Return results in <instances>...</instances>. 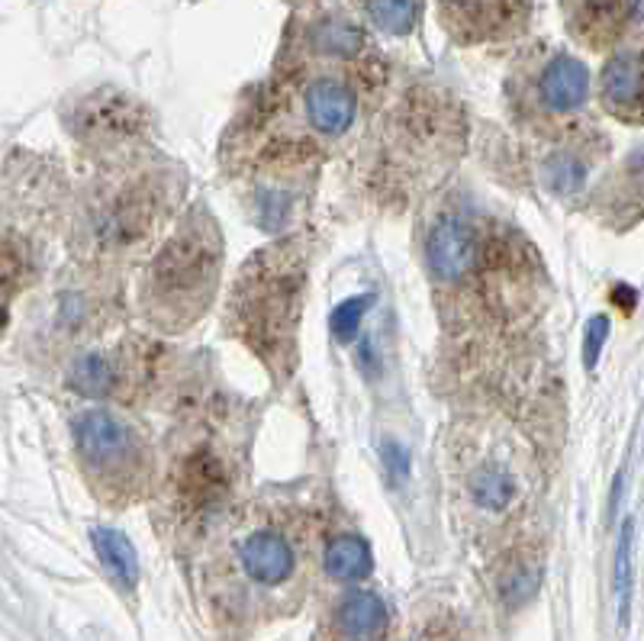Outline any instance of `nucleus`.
I'll list each match as a JSON object with an SVG mask.
<instances>
[{"mask_svg":"<svg viewBox=\"0 0 644 641\" xmlns=\"http://www.w3.org/2000/svg\"><path fill=\"white\" fill-rule=\"evenodd\" d=\"M149 114L120 88H97L71 110V132L100 155H123L146 132Z\"/></svg>","mask_w":644,"mask_h":641,"instance_id":"11","label":"nucleus"},{"mask_svg":"<svg viewBox=\"0 0 644 641\" xmlns=\"http://www.w3.org/2000/svg\"><path fill=\"white\" fill-rule=\"evenodd\" d=\"M204 581L226 610L242 603H280L307 578L319 520L287 496H258L214 529Z\"/></svg>","mask_w":644,"mask_h":641,"instance_id":"1","label":"nucleus"},{"mask_svg":"<svg viewBox=\"0 0 644 641\" xmlns=\"http://www.w3.org/2000/svg\"><path fill=\"white\" fill-rule=\"evenodd\" d=\"M75 455L91 493L123 510L149 496L155 484V452L146 432L113 410H88L75 420Z\"/></svg>","mask_w":644,"mask_h":641,"instance_id":"6","label":"nucleus"},{"mask_svg":"<svg viewBox=\"0 0 644 641\" xmlns=\"http://www.w3.org/2000/svg\"><path fill=\"white\" fill-rule=\"evenodd\" d=\"M503 97L519 126L561 136L589 100V68L552 42H532L509 65Z\"/></svg>","mask_w":644,"mask_h":641,"instance_id":"7","label":"nucleus"},{"mask_svg":"<svg viewBox=\"0 0 644 641\" xmlns=\"http://www.w3.org/2000/svg\"><path fill=\"white\" fill-rule=\"evenodd\" d=\"M307 272L309 252L304 239H275L242 265L226 304V329L280 381L297 367Z\"/></svg>","mask_w":644,"mask_h":641,"instance_id":"2","label":"nucleus"},{"mask_svg":"<svg viewBox=\"0 0 644 641\" xmlns=\"http://www.w3.org/2000/svg\"><path fill=\"white\" fill-rule=\"evenodd\" d=\"M91 542L103 571L113 578V583L123 586V590H132L139 583V558H136L132 542L126 539L123 532L107 529V525H93Z\"/></svg>","mask_w":644,"mask_h":641,"instance_id":"18","label":"nucleus"},{"mask_svg":"<svg viewBox=\"0 0 644 641\" xmlns=\"http://www.w3.org/2000/svg\"><path fill=\"white\" fill-rule=\"evenodd\" d=\"M387 632V607L377 593L351 590L341 596L333 615V639L336 641H384Z\"/></svg>","mask_w":644,"mask_h":641,"instance_id":"14","label":"nucleus"},{"mask_svg":"<svg viewBox=\"0 0 644 641\" xmlns=\"http://www.w3.org/2000/svg\"><path fill=\"white\" fill-rule=\"evenodd\" d=\"M370 304H374L370 294H365V297H351V300H345V304L336 306V313H333V319H329V329H333V336H336L341 345L355 342L358 326H361V319H365V313H368Z\"/></svg>","mask_w":644,"mask_h":641,"instance_id":"21","label":"nucleus"},{"mask_svg":"<svg viewBox=\"0 0 644 641\" xmlns=\"http://www.w3.org/2000/svg\"><path fill=\"white\" fill-rule=\"evenodd\" d=\"M610 336V319L606 316H596L586 323V342H583V362L586 367H593L600 362V352H603V342Z\"/></svg>","mask_w":644,"mask_h":641,"instance_id":"22","label":"nucleus"},{"mask_svg":"<svg viewBox=\"0 0 644 641\" xmlns=\"http://www.w3.org/2000/svg\"><path fill=\"white\" fill-rule=\"evenodd\" d=\"M158 371H161V345L149 338H123L113 348H93L81 355L71 365L68 384L85 397L136 403L149 394Z\"/></svg>","mask_w":644,"mask_h":641,"instance_id":"8","label":"nucleus"},{"mask_svg":"<svg viewBox=\"0 0 644 641\" xmlns=\"http://www.w3.org/2000/svg\"><path fill=\"white\" fill-rule=\"evenodd\" d=\"M284 3H290L294 10H313V7H319V3H326V0H284Z\"/></svg>","mask_w":644,"mask_h":641,"instance_id":"23","label":"nucleus"},{"mask_svg":"<svg viewBox=\"0 0 644 641\" xmlns=\"http://www.w3.org/2000/svg\"><path fill=\"white\" fill-rule=\"evenodd\" d=\"M600 103L615 120L644 126V32L625 39L603 65Z\"/></svg>","mask_w":644,"mask_h":641,"instance_id":"13","label":"nucleus"},{"mask_svg":"<svg viewBox=\"0 0 644 641\" xmlns=\"http://www.w3.org/2000/svg\"><path fill=\"white\" fill-rule=\"evenodd\" d=\"M632 542H635V525L628 520L622 525L618 554H615V590H618V615H622V622H628V607H632Z\"/></svg>","mask_w":644,"mask_h":641,"instance_id":"20","label":"nucleus"},{"mask_svg":"<svg viewBox=\"0 0 644 641\" xmlns=\"http://www.w3.org/2000/svg\"><path fill=\"white\" fill-rule=\"evenodd\" d=\"M452 474L460 506L477 520V525H487L491 532L493 522L506 520L519 503V474L509 461L493 452L491 435H484V442H464L460 448L455 445Z\"/></svg>","mask_w":644,"mask_h":641,"instance_id":"9","label":"nucleus"},{"mask_svg":"<svg viewBox=\"0 0 644 641\" xmlns=\"http://www.w3.org/2000/svg\"><path fill=\"white\" fill-rule=\"evenodd\" d=\"M589 146H586V132H564L561 146L548 152L545 158V184L552 187L554 194H574L581 190L586 175H589Z\"/></svg>","mask_w":644,"mask_h":641,"instance_id":"16","label":"nucleus"},{"mask_svg":"<svg viewBox=\"0 0 644 641\" xmlns=\"http://www.w3.org/2000/svg\"><path fill=\"white\" fill-rule=\"evenodd\" d=\"M30 275V252L23 239L0 233V329L10 316V304Z\"/></svg>","mask_w":644,"mask_h":641,"instance_id":"19","label":"nucleus"},{"mask_svg":"<svg viewBox=\"0 0 644 641\" xmlns=\"http://www.w3.org/2000/svg\"><path fill=\"white\" fill-rule=\"evenodd\" d=\"M239 461L236 448L210 428L190 432L175 448L161 481V522L171 532H214L229 516Z\"/></svg>","mask_w":644,"mask_h":641,"instance_id":"5","label":"nucleus"},{"mask_svg":"<svg viewBox=\"0 0 644 641\" xmlns=\"http://www.w3.org/2000/svg\"><path fill=\"white\" fill-rule=\"evenodd\" d=\"M181 181L171 165L113 161V171L93 187L85 207V248L97 265H123L161 236L178 210Z\"/></svg>","mask_w":644,"mask_h":641,"instance_id":"4","label":"nucleus"},{"mask_svg":"<svg viewBox=\"0 0 644 641\" xmlns=\"http://www.w3.org/2000/svg\"><path fill=\"white\" fill-rule=\"evenodd\" d=\"M535 0H435L442 32L460 46H509L532 27Z\"/></svg>","mask_w":644,"mask_h":641,"instance_id":"10","label":"nucleus"},{"mask_svg":"<svg viewBox=\"0 0 644 641\" xmlns=\"http://www.w3.org/2000/svg\"><path fill=\"white\" fill-rule=\"evenodd\" d=\"M323 571L341 583L365 581L374 571V558H370L368 542L355 532H336L326 539L323 549Z\"/></svg>","mask_w":644,"mask_h":641,"instance_id":"17","label":"nucleus"},{"mask_svg":"<svg viewBox=\"0 0 644 641\" xmlns=\"http://www.w3.org/2000/svg\"><path fill=\"white\" fill-rule=\"evenodd\" d=\"M564 30L589 52H615L632 39L644 17V0H561Z\"/></svg>","mask_w":644,"mask_h":641,"instance_id":"12","label":"nucleus"},{"mask_svg":"<svg viewBox=\"0 0 644 641\" xmlns=\"http://www.w3.org/2000/svg\"><path fill=\"white\" fill-rule=\"evenodd\" d=\"M222 233L210 207L187 210L139 277V309L158 333H185L214 306L222 277Z\"/></svg>","mask_w":644,"mask_h":641,"instance_id":"3","label":"nucleus"},{"mask_svg":"<svg viewBox=\"0 0 644 641\" xmlns=\"http://www.w3.org/2000/svg\"><path fill=\"white\" fill-rule=\"evenodd\" d=\"M348 10L380 36L406 39L419 30L426 0H345Z\"/></svg>","mask_w":644,"mask_h":641,"instance_id":"15","label":"nucleus"}]
</instances>
